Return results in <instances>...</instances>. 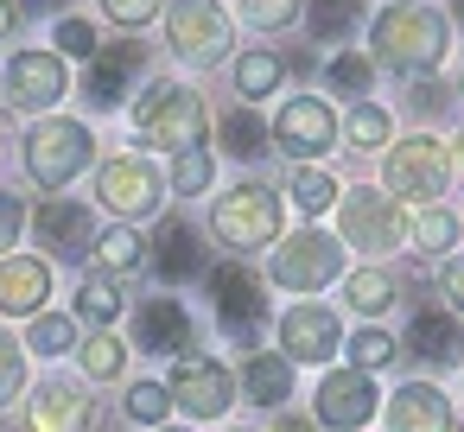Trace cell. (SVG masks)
Listing matches in <instances>:
<instances>
[{"label":"cell","instance_id":"obj_10","mask_svg":"<svg viewBox=\"0 0 464 432\" xmlns=\"http://www.w3.org/2000/svg\"><path fill=\"white\" fill-rule=\"evenodd\" d=\"M166 394H172V400H179L191 419H217V413H229L236 381H229V369H223L217 356H185V362L172 369Z\"/></svg>","mask_w":464,"mask_h":432},{"label":"cell","instance_id":"obj_33","mask_svg":"<svg viewBox=\"0 0 464 432\" xmlns=\"http://www.w3.org/2000/svg\"><path fill=\"white\" fill-rule=\"evenodd\" d=\"M413 235H420V248H432V254H445V248L458 242V223H451V210H439V204H426V210L413 216Z\"/></svg>","mask_w":464,"mask_h":432},{"label":"cell","instance_id":"obj_51","mask_svg":"<svg viewBox=\"0 0 464 432\" xmlns=\"http://www.w3.org/2000/svg\"><path fill=\"white\" fill-rule=\"evenodd\" d=\"M458 96H464V77H458Z\"/></svg>","mask_w":464,"mask_h":432},{"label":"cell","instance_id":"obj_20","mask_svg":"<svg viewBox=\"0 0 464 432\" xmlns=\"http://www.w3.org/2000/svg\"><path fill=\"white\" fill-rule=\"evenodd\" d=\"M45 293H52L45 261H0V312H7V318L39 312V305H45Z\"/></svg>","mask_w":464,"mask_h":432},{"label":"cell","instance_id":"obj_18","mask_svg":"<svg viewBox=\"0 0 464 432\" xmlns=\"http://www.w3.org/2000/svg\"><path fill=\"white\" fill-rule=\"evenodd\" d=\"M134 343L153 350V356L185 350V343H191V312H185L179 299H147V305L134 312Z\"/></svg>","mask_w":464,"mask_h":432},{"label":"cell","instance_id":"obj_50","mask_svg":"<svg viewBox=\"0 0 464 432\" xmlns=\"http://www.w3.org/2000/svg\"><path fill=\"white\" fill-rule=\"evenodd\" d=\"M458 20H464V0H458Z\"/></svg>","mask_w":464,"mask_h":432},{"label":"cell","instance_id":"obj_32","mask_svg":"<svg viewBox=\"0 0 464 432\" xmlns=\"http://www.w3.org/2000/svg\"><path fill=\"white\" fill-rule=\"evenodd\" d=\"M299 14H305V0H242V20L261 26V33H280V26H293Z\"/></svg>","mask_w":464,"mask_h":432},{"label":"cell","instance_id":"obj_42","mask_svg":"<svg viewBox=\"0 0 464 432\" xmlns=\"http://www.w3.org/2000/svg\"><path fill=\"white\" fill-rule=\"evenodd\" d=\"M331 83H337L343 96H362V90H369V58H356V52L331 58Z\"/></svg>","mask_w":464,"mask_h":432},{"label":"cell","instance_id":"obj_17","mask_svg":"<svg viewBox=\"0 0 464 432\" xmlns=\"http://www.w3.org/2000/svg\"><path fill=\"white\" fill-rule=\"evenodd\" d=\"M388 432H451V400L432 381H407L388 400Z\"/></svg>","mask_w":464,"mask_h":432},{"label":"cell","instance_id":"obj_34","mask_svg":"<svg viewBox=\"0 0 464 432\" xmlns=\"http://www.w3.org/2000/svg\"><path fill=\"white\" fill-rule=\"evenodd\" d=\"M140 248H147V242H140V235L121 223V229H109V235L96 242V261H102L109 274H121V267H134V261H140Z\"/></svg>","mask_w":464,"mask_h":432},{"label":"cell","instance_id":"obj_43","mask_svg":"<svg viewBox=\"0 0 464 432\" xmlns=\"http://www.w3.org/2000/svg\"><path fill=\"white\" fill-rule=\"evenodd\" d=\"M102 7H109V20H121V26L134 33V26H147V20L160 14V0H102Z\"/></svg>","mask_w":464,"mask_h":432},{"label":"cell","instance_id":"obj_19","mask_svg":"<svg viewBox=\"0 0 464 432\" xmlns=\"http://www.w3.org/2000/svg\"><path fill=\"white\" fill-rule=\"evenodd\" d=\"M134 71H140V45H96V58H90V83H83V96H90L96 109H115V102L128 96V83H134Z\"/></svg>","mask_w":464,"mask_h":432},{"label":"cell","instance_id":"obj_39","mask_svg":"<svg viewBox=\"0 0 464 432\" xmlns=\"http://www.w3.org/2000/svg\"><path fill=\"white\" fill-rule=\"evenodd\" d=\"M210 178H217V166H210V153H179L172 159V185L191 197V191H210Z\"/></svg>","mask_w":464,"mask_h":432},{"label":"cell","instance_id":"obj_4","mask_svg":"<svg viewBox=\"0 0 464 432\" xmlns=\"http://www.w3.org/2000/svg\"><path fill=\"white\" fill-rule=\"evenodd\" d=\"M267 274H274V286H286V293H318V286H331V280L343 274V242H331V235H318V229H299V235H286V242L274 248Z\"/></svg>","mask_w":464,"mask_h":432},{"label":"cell","instance_id":"obj_49","mask_svg":"<svg viewBox=\"0 0 464 432\" xmlns=\"http://www.w3.org/2000/svg\"><path fill=\"white\" fill-rule=\"evenodd\" d=\"M26 7H45V0H26Z\"/></svg>","mask_w":464,"mask_h":432},{"label":"cell","instance_id":"obj_9","mask_svg":"<svg viewBox=\"0 0 464 432\" xmlns=\"http://www.w3.org/2000/svg\"><path fill=\"white\" fill-rule=\"evenodd\" d=\"M337 223H343V242L350 248H369V254H394L401 235H407L394 197H382V191H350L343 210H337Z\"/></svg>","mask_w":464,"mask_h":432},{"label":"cell","instance_id":"obj_5","mask_svg":"<svg viewBox=\"0 0 464 432\" xmlns=\"http://www.w3.org/2000/svg\"><path fill=\"white\" fill-rule=\"evenodd\" d=\"M210 223H217V235H223L229 248H267V242L280 235V191H267V185H236L229 197H217Z\"/></svg>","mask_w":464,"mask_h":432},{"label":"cell","instance_id":"obj_26","mask_svg":"<svg viewBox=\"0 0 464 432\" xmlns=\"http://www.w3.org/2000/svg\"><path fill=\"white\" fill-rule=\"evenodd\" d=\"M343 293H350V305H356V312H369V318H375V312H388V305H394V274H382V267H356V274L343 280Z\"/></svg>","mask_w":464,"mask_h":432},{"label":"cell","instance_id":"obj_45","mask_svg":"<svg viewBox=\"0 0 464 432\" xmlns=\"http://www.w3.org/2000/svg\"><path fill=\"white\" fill-rule=\"evenodd\" d=\"M439 286H445V299H451V305L464 312V254H458V261L445 267V280H439Z\"/></svg>","mask_w":464,"mask_h":432},{"label":"cell","instance_id":"obj_13","mask_svg":"<svg viewBox=\"0 0 464 432\" xmlns=\"http://www.w3.org/2000/svg\"><path fill=\"white\" fill-rule=\"evenodd\" d=\"M64 90H71V77H64V58H52V52H20L14 64H7V102L26 115H39V109H52V102H64Z\"/></svg>","mask_w":464,"mask_h":432},{"label":"cell","instance_id":"obj_38","mask_svg":"<svg viewBox=\"0 0 464 432\" xmlns=\"http://www.w3.org/2000/svg\"><path fill=\"white\" fill-rule=\"evenodd\" d=\"M20 388H26V343H14L7 331H0V407H7Z\"/></svg>","mask_w":464,"mask_h":432},{"label":"cell","instance_id":"obj_46","mask_svg":"<svg viewBox=\"0 0 464 432\" xmlns=\"http://www.w3.org/2000/svg\"><path fill=\"white\" fill-rule=\"evenodd\" d=\"M14 20H20V7H14V0H0V39L14 33Z\"/></svg>","mask_w":464,"mask_h":432},{"label":"cell","instance_id":"obj_11","mask_svg":"<svg viewBox=\"0 0 464 432\" xmlns=\"http://www.w3.org/2000/svg\"><path fill=\"white\" fill-rule=\"evenodd\" d=\"M210 299H217V318L236 343H255L267 312H261V280L248 267H210Z\"/></svg>","mask_w":464,"mask_h":432},{"label":"cell","instance_id":"obj_25","mask_svg":"<svg viewBox=\"0 0 464 432\" xmlns=\"http://www.w3.org/2000/svg\"><path fill=\"white\" fill-rule=\"evenodd\" d=\"M236 90H242V96H274V90H280V52H267V45L242 52V58H236Z\"/></svg>","mask_w":464,"mask_h":432},{"label":"cell","instance_id":"obj_31","mask_svg":"<svg viewBox=\"0 0 464 432\" xmlns=\"http://www.w3.org/2000/svg\"><path fill=\"white\" fill-rule=\"evenodd\" d=\"M343 134H350V147H362V153L388 147V109H375V102H356V109H350V121H343Z\"/></svg>","mask_w":464,"mask_h":432},{"label":"cell","instance_id":"obj_22","mask_svg":"<svg viewBox=\"0 0 464 432\" xmlns=\"http://www.w3.org/2000/svg\"><path fill=\"white\" fill-rule=\"evenodd\" d=\"M407 343H413V356H426L432 369L464 356V331H458L445 312H420V318H413V331H407Z\"/></svg>","mask_w":464,"mask_h":432},{"label":"cell","instance_id":"obj_36","mask_svg":"<svg viewBox=\"0 0 464 432\" xmlns=\"http://www.w3.org/2000/svg\"><path fill=\"white\" fill-rule=\"evenodd\" d=\"M121 362H128L121 337H109V331H102V337H90V343H83V369H90L96 381H115V375H121Z\"/></svg>","mask_w":464,"mask_h":432},{"label":"cell","instance_id":"obj_8","mask_svg":"<svg viewBox=\"0 0 464 432\" xmlns=\"http://www.w3.org/2000/svg\"><path fill=\"white\" fill-rule=\"evenodd\" d=\"M267 140H274L280 153H293V159L331 153V140H337V115H331V102H318V96H293V102H280Z\"/></svg>","mask_w":464,"mask_h":432},{"label":"cell","instance_id":"obj_37","mask_svg":"<svg viewBox=\"0 0 464 432\" xmlns=\"http://www.w3.org/2000/svg\"><path fill=\"white\" fill-rule=\"evenodd\" d=\"M128 413H134V419H147V426H166V413H172L166 381H134V388H128Z\"/></svg>","mask_w":464,"mask_h":432},{"label":"cell","instance_id":"obj_24","mask_svg":"<svg viewBox=\"0 0 464 432\" xmlns=\"http://www.w3.org/2000/svg\"><path fill=\"white\" fill-rule=\"evenodd\" d=\"M160 274H166V280L204 274V248H198V229H191V223H166V229H160Z\"/></svg>","mask_w":464,"mask_h":432},{"label":"cell","instance_id":"obj_6","mask_svg":"<svg viewBox=\"0 0 464 432\" xmlns=\"http://www.w3.org/2000/svg\"><path fill=\"white\" fill-rule=\"evenodd\" d=\"M166 45H172V58H185V64H217V58L229 52V14L217 7V0H172Z\"/></svg>","mask_w":464,"mask_h":432},{"label":"cell","instance_id":"obj_14","mask_svg":"<svg viewBox=\"0 0 464 432\" xmlns=\"http://www.w3.org/2000/svg\"><path fill=\"white\" fill-rule=\"evenodd\" d=\"M318 419H324L331 432H362V426L375 419V388H369V375H362V369H331V375L318 381Z\"/></svg>","mask_w":464,"mask_h":432},{"label":"cell","instance_id":"obj_7","mask_svg":"<svg viewBox=\"0 0 464 432\" xmlns=\"http://www.w3.org/2000/svg\"><path fill=\"white\" fill-rule=\"evenodd\" d=\"M382 178H388L394 197H426V204H439V191H445V178H451V153H445L432 134H413V140L388 147Z\"/></svg>","mask_w":464,"mask_h":432},{"label":"cell","instance_id":"obj_41","mask_svg":"<svg viewBox=\"0 0 464 432\" xmlns=\"http://www.w3.org/2000/svg\"><path fill=\"white\" fill-rule=\"evenodd\" d=\"M58 52L64 58H96V26L90 20H58Z\"/></svg>","mask_w":464,"mask_h":432},{"label":"cell","instance_id":"obj_52","mask_svg":"<svg viewBox=\"0 0 464 432\" xmlns=\"http://www.w3.org/2000/svg\"><path fill=\"white\" fill-rule=\"evenodd\" d=\"M236 432H242V426H236Z\"/></svg>","mask_w":464,"mask_h":432},{"label":"cell","instance_id":"obj_35","mask_svg":"<svg viewBox=\"0 0 464 432\" xmlns=\"http://www.w3.org/2000/svg\"><path fill=\"white\" fill-rule=\"evenodd\" d=\"M71 343H77V324H71V318H39V324L26 331V350H33V356H64Z\"/></svg>","mask_w":464,"mask_h":432},{"label":"cell","instance_id":"obj_30","mask_svg":"<svg viewBox=\"0 0 464 432\" xmlns=\"http://www.w3.org/2000/svg\"><path fill=\"white\" fill-rule=\"evenodd\" d=\"M121 312V293H115V280L109 274H90L83 286H77V318H90V324H109Z\"/></svg>","mask_w":464,"mask_h":432},{"label":"cell","instance_id":"obj_21","mask_svg":"<svg viewBox=\"0 0 464 432\" xmlns=\"http://www.w3.org/2000/svg\"><path fill=\"white\" fill-rule=\"evenodd\" d=\"M39 242H45V248H58V254H83V248L96 242L90 210H83V204H71V197H52V204L39 210Z\"/></svg>","mask_w":464,"mask_h":432},{"label":"cell","instance_id":"obj_2","mask_svg":"<svg viewBox=\"0 0 464 432\" xmlns=\"http://www.w3.org/2000/svg\"><path fill=\"white\" fill-rule=\"evenodd\" d=\"M134 128L153 140V147H172V153H198L204 147V96L185 90V83H153L134 109Z\"/></svg>","mask_w":464,"mask_h":432},{"label":"cell","instance_id":"obj_27","mask_svg":"<svg viewBox=\"0 0 464 432\" xmlns=\"http://www.w3.org/2000/svg\"><path fill=\"white\" fill-rule=\"evenodd\" d=\"M356 20H362V0H312V33H318L324 45L350 39Z\"/></svg>","mask_w":464,"mask_h":432},{"label":"cell","instance_id":"obj_12","mask_svg":"<svg viewBox=\"0 0 464 432\" xmlns=\"http://www.w3.org/2000/svg\"><path fill=\"white\" fill-rule=\"evenodd\" d=\"M160 191H166V185H160V172H153L147 159H109L102 178H96V197H102L115 216H128V223H134V216H153V210H160Z\"/></svg>","mask_w":464,"mask_h":432},{"label":"cell","instance_id":"obj_48","mask_svg":"<svg viewBox=\"0 0 464 432\" xmlns=\"http://www.w3.org/2000/svg\"><path fill=\"white\" fill-rule=\"evenodd\" d=\"M160 432H185V426H160Z\"/></svg>","mask_w":464,"mask_h":432},{"label":"cell","instance_id":"obj_29","mask_svg":"<svg viewBox=\"0 0 464 432\" xmlns=\"http://www.w3.org/2000/svg\"><path fill=\"white\" fill-rule=\"evenodd\" d=\"M286 197H293L305 216H318V210H331V197H343V191H337V178H331V172H312V166H299Z\"/></svg>","mask_w":464,"mask_h":432},{"label":"cell","instance_id":"obj_16","mask_svg":"<svg viewBox=\"0 0 464 432\" xmlns=\"http://www.w3.org/2000/svg\"><path fill=\"white\" fill-rule=\"evenodd\" d=\"M90 426V394L77 381H39L26 400V432H83Z\"/></svg>","mask_w":464,"mask_h":432},{"label":"cell","instance_id":"obj_47","mask_svg":"<svg viewBox=\"0 0 464 432\" xmlns=\"http://www.w3.org/2000/svg\"><path fill=\"white\" fill-rule=\"evenodd\" d=\"M280 432H312V426L305 419H280Z\"/></svg>","mask_w":464,"mask_h":432},{"label":"cell","instance_id":"obj_28","mask_svg":"<svg viewBox=\"0 0 464 432\" xmlns=\"http://www.w3.org/2000/svg\"><path fill=\"white\" fill-rule=\"evenodd\" d=\"M223 147H229L236 159H261V153H267V128H261V115H248V109L223 115Z\"/></svg>","mask_w":464,"mask_h":432},{"label":"cell","instance_id":"obj_3","mask_svg":"<svg viewBox=\"0 0 464 432\" xmlns=\"http://www.w3.org/2000/svg\"><path fill=\"white\" fill-rule=\"evenodd\" d=\"M90 153H96V140H90L83 121H39V128L26 134V172H33L45 191L71 185V178L90 166Z\"/></svg>","mask_w":464,"mask_h":432},{"label":"cell","instance_id":"obj_44","mask_svg":"<svg viewBox=\"0 0 464 432\" xmlns=\"http://www.w3.org/2000/svg\"><path fill=\"white\" fill-rule=\"evenodd\" d=\"M20 223H26L20 197H14V191H0V254H7V248L20 242Z\"/></svg>","mask_w":464,"mask_h":432},{"label":"cell","instance_id":"obj_40","mask_svg":"<svg viewBox=\"0 0 464 432\" xmlns=\"http://www.w3.org/2000/svg\"><path fill=\"white\" fill-rule=\"evenodd\" d=\"M350 356H356V369L369 375V369L394 362V337H388V331H356V337H350Z\"/></svg>","mask_w":464,"mask_h":432},{"label":"cell","instance_id":"obj_23","mask_svg":"<svg viewBox=\"0 0 464 432\" xmlns=\"http://www.w3.org/2000/svg\"><path fill=\"white\" fill-rule=\"evenodd\" d=\"M242 394H248L255 407H280V400L293 394V362L274 356V350H261V356L242 369Z\"/></svg>","mask_w":464,"mask_h":432},{"label":"cell","instance_id":"obj_1","mask_svg":"<svg viewBox=\"0 0 464 432\" xmlns=\"http://www.w3.org/2000/svg\"><path fill=\"white\" fill-rule=\"evenodd\" d=\"M445 45H451V26L432 0H394V7H382L369 20V58L388 71H407V77L439 71Z\"/></svg>","mask_w":464,"mask_h":432},{"label":"cell","instance_id":"obj_15","mask_svg":"<svg viewBox=\"0 0 464 432\" xmlns=\"http://www.w3.org/2000/svg\"><path fill=\"white\" fill-rule=\"evenodd\" d=\"M337 343H343V324H337L331 305H293V312L280 318V350H286L293 362H331Z\"/></svg>","mask_w":464,"mask_h":432}]
</instances>
